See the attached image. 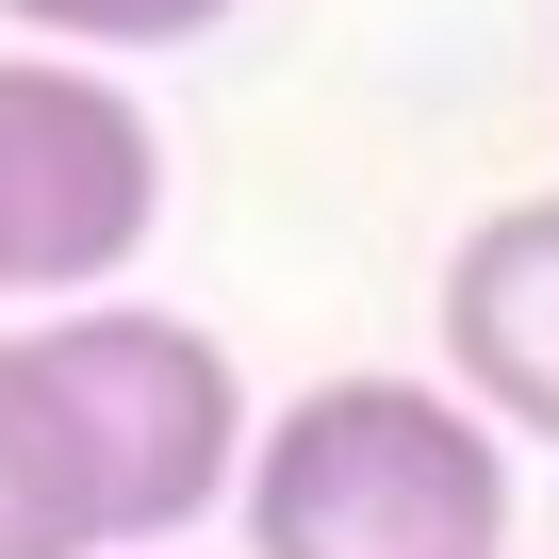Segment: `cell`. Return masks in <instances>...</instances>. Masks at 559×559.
<instances>
[{
	"label": "cell",
	"mask_w": 559,
	"mask_h": 559,
	"mask_svg": "<svg viewBox=\"0 0 559 559\" xmlns=\"http://www.w3.org/2000/svg\"><path fill=\"white\" fill-rule=\"evenodd\" d=\"M247 559H510V428L461 379H313L247 444Z\"/></svg>",
	"instance_id": "6da1fadb"
},
{
	"label": "cell",
	"mask_w": 559,
	"mask_h": 559,
	"mask_svg": "<svg viewBox=\"0 0 559 559\" xmlns=\"http://www.w3.org/2000/svg\"><path fill=\"white\" fill-rule=\"evenodd\" d=\"M34 346H50V395H67V428H83V461H99L116 559H165L214 493H247L263 412H247V379H230V346H214L198 313L99 297V313H50Z\"/></svg>",
	"instance_id": "7a4b0ae2"
},
{
	"label": "cell",
	"mask_w": 559,
	"mask_h": 559,
	"mask_svg": "<svg viewBox=\"0 0 559 559\" xmlns=\"http://www.w3.org/2000/svg\"><path fill=\"white\" fill-rule=\"evenodd\" d=\"M165 230V132L116 67H0V297L99 313V280Z\"/></svg>",
	"instance_id": "3957f363"
},
{
	"label": "cell",
	"mask_w": 559,
	"mask_h": 559,
	"mask_svg": "<svg viewBox=\"0 0 559 559\" xmlns=\"http://www.w3.org/2000/svg\"><path fill=\"white\" fill-rule=\"evenodd\" d=\"M444 379L510 444H559V198H493L444 247Z\"/></svg>",
	"instance_id": "277c9868"
},
{
	"label": "cell",
	"mask_w": 559,
	"mask_h": 559,
	"mask_svg": "<svg viewBox=\"0 0 559 559\" xmlns=\"http://www.w3.org/2000/svg\"><path fill=\"white\" fill-rule=\"evenodd\" d=\"M0 559H116L99 461H83V428H67L34 330H0Z\"/></svg>",
	"instance_id": "5b68a950"
},
{
	"label": "cell",
	"mask_w": 559,
	"mask_h": 559,
	"mask_svg": "<svg viewBox=\"0 0 559 559\" xmlns=\"http://www.w3.org/2000/svg\"><path fill=\"white\" fill-rule=\"evenodd\" d=\"M34 50H198L230 0H0Z\"/></svg>",
	"instance_id": "8992f818"
}]
</instances>
